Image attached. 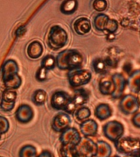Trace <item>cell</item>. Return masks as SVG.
I'll return each mask as SVG.
<instances>
[{
	"label": "cell",
	"mask_w": 140,
	"mask_h": 157,
	"mask_svg": "<svg viewBox=\"0 0 140 157\" xmlns=\"http://www.w3.org/2000/svg\"><path fill=\"white\" fill-rule=\"evenodd\" d=\"M103 130L105 137H107L111 142L115 143L123 137L125 127L117 120H111L103 125Z\"/></svg>",
	"instance_id": "obj_6"
},
{
	"label": "cell",
	"mask_w": 140,
	"mask_h": 157,
	"mask_svg": "<svg viewBox=\"0 0 140 157\" xmlns=\"http://www.w3.org/2000/svg\"><path fill=\"white\" fill-rule=\"evenodd\" d=\"M92 25L87 17H79L73 22V29L78 35H85L91 31Z\"/></svg>",
	"instance_id": "obj_15"
},
{
	"label": "cell",
	"mask_w": 140,
	"mask_h": 157,
	"mask_svg": "<svg viewBox=\"0 0 140 157\" xmlns=\"http://www.w3.org/2000/svg\"><path fill=\"white\" fill-rule=\"evenodd\" d=\"M80 132L84 137H94L98 130V124L93 119H88L80 123Z\"/></svg>",
	"instance_id": "obj_16"
},
{
	"label": "cell",
	"mask_w": 140,
	"mask_h": 157,
	"mask_svg": "<svg viewBox=\"0 0 140 157\" xmlns=\"http://www.w3.org/2000/svg\"><path fill=\"white\" fill-rule=\"evenodd\" d=\"M75 115H76V120L80 121V123H82L84 120L89 119L91 116V110L88 106H81V107H79L76 111L75 112Z\"/></svg>",
	"instance_id": "obj_27"
},
{
	"label": "cell",
	"mask_w": 140,
	"mask_h": 157,
	"mask_svg": "<svg viewBox=\"0 0 140 157\" xmlns=\"http://www.w3.org/2000/svg\"><path fill=\"white\" fill-rule=\"evenodd\" d=\"M111 79L115 86V92L111 95L113 99H119L122 97L125 88L128 86L127 78L120 73H115L111 76Z\"/></svg>",
	"instance_id": "obj_13"
},
{
	"label": "cell",
	"mask_w": 140,
	"mask_h": 157,
	"mask_svg": "<svg viewBox=\"0 0 140 157\" xmlns=\"http://www.w3.org/2000/svg\"><path fill=\"white\" fill-rule=\"evenodd\" d=\"M0 157H1V156H0Z\"/></svg>",
	"instance_id": "obj_43"
},
{
	"label": "cell",
	"mask_w": 140,
	"mask_h": 157,
	"mask_svg": "<svg viewBox=\"0 0 140 157\" xmlns=\"http://www.w3.org/2000/svg\"><path fill=\"white\" fill-rule=\"evenodd\" d=\"M107 39L109 41H112L115 39V34H107Z\"/></svg>",
	"instance_id": "obj_39"
},
{
	"label": "cell",
	"mask_w": 140,
	"mask_h": 157,
	"mask_svg": "<svg viewBox=\"0 0 140 157\" xmlns=\"http://www.w3.org/2000/svg\"><path fill=\"white\" fill-rule=\"evenodd\" d=\"M44 52V46L38 40H34L28 44L26 48V54L28 57L33 60L39 58Z\"/></svg>",
	"instance_id": "obj_17"
},
{
	"label": "cell",
	"mask_w": 140,
	"mask_h": 157,
	"mask_svg": "<svg viewBox=\"0 0 140 157\" xmlns=\"http://www.w3.org/2000/svg\"><path fill=\"white\" fill-rule=\"evenodd\" d=\"M78 7V2L77 0H65L61 3L60 7V11L61 13L65 15L73 14Z\"/></svg>",
	"instance_id": "obj_25"
},
{
	"label": "cell",
	"mask_w": 140,
	"mask_h": 157,
	"mask_svg": "<svg viewBox=\"0 0 140 157\" xmlns=\"http://www.w3.org/2000/svg\"><path fill=\"white\" fill-rule=\"evenodd\" d=\"M118 28H119V23H118L117 21L110 18L107 22V27H106L105 33L104 34H115V32L117 31Z\"/></svg>",
	"instance_id": "obj_31"
},
{
	"label": "cell",
	"mask_w": 140,
	"mask_h": 157,
	"mask_svg": "<svg viewBox=\"0 0 140 157\" xmlns=\"http://www.w3.org/2000/svg\"><path fill=\"white\" fill-rule=\"evenodd\" d=\"M0 138H1V134H0Z\"/></svg>",
	"instance_id": "obj_42"
},
{
	"label": "cell",
	"mask_w": 140,
	"mask_h": 157,
	"mask_svg": "<svg viewBox=\"0 0 140 157\" xmlns=\"http://www.w3.org/2000/svg\"><path fill=\"white\" fill-rule=\"evenodd\" d=\"M131 121H132L134 126H135L138 128H140V111H138L137 113H135L134 115H133Z\"/></svg>",
	"instance_id": "obj_35"
},
{
	"label": "cell",
	"mask_w": 140,
	"mask_h": 157,
	"mask_svg": "<svg viewBox=\"0 0 140 157\" xmlns=\"http://www.w3.org/2000/svg\"><path fill=\"white\" fill-rule=\"evenodd\" d=\"M56 67L61 71H74L82 69L84 56L76 49H66L59 52L56 57Z\"/></svg>",
	"instance_id": "obj_1"
},
{
	"label": "cell",
	"mask_w": 140,
	"mask_h": 157,
	"mask_svg": "<svg viewBox=\"0 0 140 157\" xmlns=\"http://www.w3.org/2000/svg\"><path fill=\"white\" fill-rule=\"evenodd\" d=\"M17 92L13 89H7L3 91L0 102V109L4 112H10L13 110L17 100Z\"/></svg>",
	"instance_id": "obj_12"
},
{
	"label": "cell",
	"mask_w": 140,
	"mask_h": 157,
	"mask_svg": "<svg viewBox=\"0 0 140 157\" xmlns=\"http://www.w3.org/2000/svg\"><path fill=\"white\" fill-rule=\"evenodd\" d=\"M71 98H72V101L74 102V104L77 106V108H79L84 106L88 102L89 94H88V91L85 89L78 88V89L75 90L74 96L71 97Z\"/></svg>",
	"instance_id": "obj_19"
},
{
	"label": "cell",
	"mask_w": 140,
	"mask_h": 157,
	"mask_svg": "<svg viewBox=\"0 0 140 157\" xmlns=\"http://www.w3.org/2000/svg\"><path fill=\"white\" fill-rule=\"evenodd\" d=\"M2 79L7 89H17L21 87L22 80L19 75V66L13 59H8L5 61L1 69Z\"/></svg>",
	"instance_id": "obj_2"
},
{
	"label": "cell",
	"mask_w": 140,
	"mask_h": 157,
	"mask_svg": "<svg viewBox=\"0 0 140 157\" xmlns=\"http://www.w3.org/2000/svg\"><path fill=\"white\" fill-rule=\"evenodd\" d=\"M92 68L96 74L102 75H105L108 74L111 70L110 67L106 62L105 59L100 58V57L95 58L92 61Z\"/></svg>",
	"instance_id": "obj_22"
},
{
	"label": "cell",
	"mask_w": 140,
	"mask_h": 157,
	"mask_svg": "<svg viewBox=\"0 0 140 157\" xmlns=\"http://www.w3.org/2000/svg\"><path fill=\"white\" fill-rule=\"evenodd\" d=\"M82 137L80 132L76 129V128L69 127L61 132L60 135V142L61 145L76 147L80 143Z\"/></svg>",
	"instance_id": "obj_8"
},
{
	"label": "cell",
	"mask_w": 140,
	"mask_h": 157,
	"mask_svg": "<svg viewBox=\"0 0 140 157\" xmlns=\"http://www.w3.org/2000/svg\"><path fill=\"white\" fill-rule=\"evenodd\" d=\"M123 71H125V73L129 74V75H130V74L133 72V68H132V65L129 62L125 64V66L123 67Z\"/></svg>",
	"instance_id": "obj_37"
},
{
	"label": "cell",
	"mask_w": 140,
	"mask_h": 157,
	"mask_svg": "<svg viewBox=\"0 0 140 157\" xmlns=\"http://www.w3.org/2000/svg\"><path fill=\"white\" fill-rule=\"evenodd\" d=\"M19 157H37L36 148L32 145H25L20 151Z\"/></svg>",
	"instance_id": "obj_29"
},
{
	"label": "cell",
	"mask_w": 140,
	"mask_h": 157,
	"mask_svg": "<svg viewBox=\"0 0 140 157\" xmlns=\"http://www.w3.org/2000/svg\"><path fill=\"white\" fill-rule=\"evenodd\" d=\"M10 124L7 118L0 116V134H4L9 130Z\"/></svg>",
	"instance_id": "obj_34"
},
{
	"label": "cell",
	"mask_w": 140,
	"mask_h": 157,
	"mask_svg": "<svg viewBox=\"0 0 140 157\" xmlns=\"http://www.w3.org/2000/svg\"><path fill=\"white\" fill-rule=\"evenodd\" d=\"M71 101V97L64 91H56L52 95L50 104L56 110L65 111L69 103Z\"/></svg>",
	"instance_id": "obj_10"
},
{
	"label": "cell",
	"mask_w": 140,
	"mask_h": 157,
	"mask_svg": "<svg viewBox=\"0 0 140 157\" xmlns=\"http://www.w3.org/2000/svg\"><path fill=\"white\" fill-rule=\"evenodd\" d=\"M37 157H52V155L51 152L49 151H44L39 155H37Z\"/></svg>",
	"instance_id": "obj_38"
},
{
	"label": "cell",
	"mask_w": 140,
	"mask_h": 157,
	"mask_svg": "<svg viewBox=\"0 0 140 157\" xmlns=\"http://www.w3.org/2000/svg\"><path fill=\"white\" fill-rule=\"evenodd\" d=\"M26 32V28L24 25H21V26H19L17 29L16 32H15V34H16V37L17 38H20V37L23 36Z\"/></svg>",
	"instance_id": "obj_36"
},
{
	"label": "cell",
	"mask_w": 140,
	"mask_h": 157,
	"mask_svg": "<svg viewBox=\"0 0 140 157\" xmlns=\"http://www.w3.org/2000/svg\"><path fill=\"white\" fill-rule=\"evenodd\" d=\"M113 157H121V156H119V155H115V156H113Z\"/></svg>",
	"instance_id": "obj_41"
},
{
	"label": "cell",
	"mask_w": 140,
	"mask_h": 157,
	"mask_svg": "<svg viewBox=\"0 0 140 157\" xmlns=\"http://www.w3.org/2000/svg\"><path fill=\"white\" fill-rule=\"evenodd\" d=\"M94 115L96 118L101 121L106 120L111 117L112 115V109L107 103H100L95 107Z\"/></svg>",
	"instance_id": "obj_18"
},
{
	"label": "cell",
	"mask_w": 140,
	"mask_h": 157,
	"mask_svg": "<svg viewBox=\"0 0 140 157\" xmlns=\"http://www.w3.org/2000/svg\"><path fill=\"white\" fill-rule=\"evenodd\" d=\"M15 117L21 124H28L34 118V110L30 105L22 104L17 108L15 113Z\"/></svg>",
	"instance_id": "obj_14"
},
{
	"label": "cell",
	"mask_w": 140,
	"mask_h": 157,
	"mask_svg": "<svg viewBox=\"0 0 140 157\" xmlns=\"http://www.w3.org/2000/svg\"><path fill=\"white\" fill-rule=\"evenodd\" d=\"M48 71L46 69L40 66L38 70H37V72L35 74V78H36L37 81L39 82H44L48 78Z\"/></svg>",
	"instance_id": "obj_33"
},
{
	"label": "cell",
	"mask_w": 140,
	"mask_h": 157,
	"mask_svg": "<svg viewBox=\"0 0 140 157\" xmlns=\"http://www.w3.org/2000/svg\"><path fill=\"white\" fill-rule=\"evenodd\" d=\"M61 157H78L76 147L61 145Z\"/></svg>",
	"instance_id": "obj_30"
},
{
	"label": "cell",
	"mask_w": 140,
	"mask_h": 157,
	"mask_svg": "<svg viewBox=\"0 0 140 157\" xmlns=\"http://www.w3.org/2000/svg\"><path fill=\"white\" fill-rule=\"evenodd\" d=\"M78 157H95L97 154V143L90 137H84L80 143L76 146Z\"/></svg>",
	"instance_id": "obj_9"
},
{
	"label": "cell",
	"mask_w": 140,
	"mask_h": 157,
	"mask_svg": "<svg viewBox=\"0 0 140 157\" xmlns=\"http://www.w3.org/2000/svg\"><path fill=\"white\" fill-rule=\"evenodd\" d=\"M128 86L133 93H138L140 91V70H135L129 75Z\"/></svg>",
	"instance_id": "obj_21"
},
{
	"label": "cell",
	"mask_w": 140,
	"mask_h": 157,
	"mask_svg": "<svg viewBox=\"0 0 140 157\" xmlns=\"http://www.w3.org/2000/svg\"><path fill=\"white\" fill-rule=\"evenodd\" d=\"M40 66L44 67L47 71H52L56 66V57H54L52 55H47L42 59Z\"/></svg>",
	"instance_id": "obj_28"
},
{
	"label": "cell",
	"mask_w": 140,
	"mask_h": 157,
	"mask_svg": "<svg viewBox=\"0 0 140 157\" xmlns=\"http://www.w3.org/2000/svg\"><path fill=\"white\" fill-rule=\"evenodd\" d=\"M32 101L34 105H43L47 100V93L44 89H38L32 94Z\"/></svg>",
	"instance_id": "obj_26"
},
{
	"label": "cell",
	"mask_w": 140,
	"mask_h": 157,
	"mask_svg": "<svg viewBox=\"0 0 140 157\" xmlns=\"http://www.w3.org/2000/svg\"><path fill=\"white\" fill-rule=\"evenodd\" d=\"M107 0H93V9L98 12H103L107 8Z\"/></svg>",
	"instance_id": "obj_32"
},
{
	"label": "cell",
	"mask_w": 140,
	"mask_h": 157,
	"mask_svg": "<svg viewBox=\"0 0 140 157\" xmlns=\"http://www.w3.org/2000/svg\"><path fill=\"white\" fill-rule=\"evenodd\" d=\"M68 40V34L62 27L60 25H52L50 28L47 39V43L50 48L57 51L66 46Z\"/></svg>",
	"instance_id": "obj_4"
},
{
	"label": "cell",
	"mask_w": 140,
	"mask_h": 157,
	"mask_svg": "<svg viewBox=\"0 0 140 157\" xmlns=\"http://www.w3.org/2000/svg\"><path fill=\"white\" fill-rule=\"evenodd\" d=\"M71 124V118L69 114L60 111L56 114L52 121V128L57 132H63L64 130L70 127Z\"/></svg>",
	"instance_id": "obj_11"
},
{
	"label": "cell",
	"mask_w": 140,
	"mask_h": 157,
	"mask_svg": "<svg viewBox=\"0 0 140 157\" xmlns=\"http://www.w3.org/2000/svg\"><path fill=\"white\" fill-rule=\"evenodd\" d=\"M67 79L69 84L74 88H80L82 86L88 84L92 79V73L88 70L78 69L68 71Z\"/></svg>",
	"instance_id": "obj_5"
},
{
	"label": "cell",
	"mask_w": 140,
	"mask_h": 157,
	"mask_svg": "<svg viewBox=\"0 0 140 157\" xmlns=\"http://www.w3.org/2000/svg\"><path fill=\"white\" fill-rule=\"evenodd\" d=\"M98 89L103 95H112L113 93L115 92V86H114L111 78H103L100 79L99 83H98Z\"/></svg>",
	"instance_id": "obj_20"
},
{
	"label": "cell",
	"mask_w": 140,
	"mask_h": 157,
	"mask_svg": "<svg viewBox=\"0 0 140 157\" xmlns=\"http://www.w3.org/2000/svg\"><path fill=\"white\" fill-rule=\"evenodd\" d=\"M140 104L137 97L132 94H126L120 98L119 109L126 115H134L139 110Z\"/></svg>",
	"instance_id": "obj_7"
},
{
	"label": "cell",
	"mask_w": 140,
	"mask_h": 157,
	"mask_svg": "<svg viewBox=\"0 0 140 157\" xmlns=\"http://www.w3.org/2000/svg\"><path fill=\"white\" fill-rule=\"evenodd\" d=\"M116 151L125 157H140V139L138 137H122L114 143Z\"/></svg>",
	"instance_id": "obj_3"
},
{
	"label": "cell",
	"mask_w": 140,
	"mask_h": 157,
	"mask_svg": "<svg viewBox=\"0 0 140 157\" xmlns=\"http://www.w3.org/2000/svg\"><path fill=\"white\" fill-rule=\"evenodd\" d=\"M97 143V154L95 157H111L112 148L105 141H98Z\"/></svg>",
	"instance_id": "obj_24"
},
{
	"label": "cell",
	"mask_w": 140,
	"mask_h": 157,
	"mask_svg": "<svg viewBox=\"0 0 140 157\" xmlns=\"http://www.w3.org/2000/svg\"><path fill=\"white\" fill-rule=\"evenodd\" d=\"M109 19L110 17L104 13H98L97 16H95V17L93 18V26L96 30L105 33L106 27Z\"/></svg>",
	"instance_id": "obj_23"
},
{
	"label": "cell",
	"mask_w": 140,
	"mask_h": 157,
	"mask_svg": "<svg viewBox=\"0 0 140 157\" xmlns=\"http://www.w3.org/2000/svg\"><path fill=\"white\" fill-rule=\"evenodd\" d=\"M138 101H139V104H140V91L138 93Z\"/></svg>",
	"instance_id": "obj_40"
}]
</instances>
